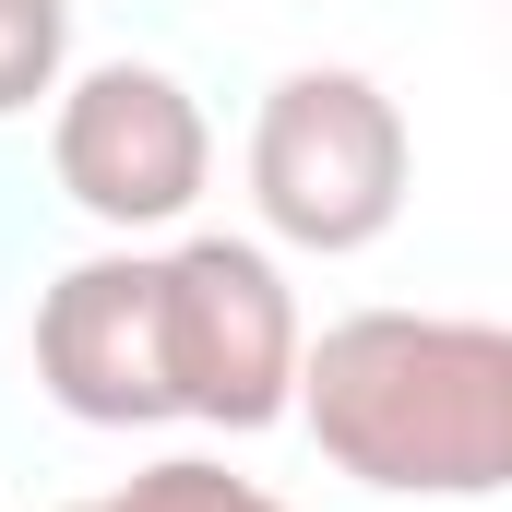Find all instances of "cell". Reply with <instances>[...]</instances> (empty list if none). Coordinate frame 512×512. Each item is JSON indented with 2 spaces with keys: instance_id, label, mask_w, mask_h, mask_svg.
I'll list each match as a JSON object with an SVG mask.
<instances>
[{
  "instance_id": "cell-1",
  "label": "cell",
  "mask_w": 512,
  "mask_h": 512,
  "mask_svg": "<svg viewBox=\"0 0 512 512\" xmlns=\"http://www.w3.org/2000/svg\"><path fill=\"white\" fill-rule=\"evenodd\" d=\"M310 441L393 501H489L512 477V334L465 310H346L298 346Z\"/></svg>"
},
{
  "instance_id": "cell-2",
  "label": "cell",
  "mask_w": 512,
  "mask_h": 512,
  "mask_svg": "<svg viewBox=\"0 0 512 512\" xmlns=\"http://www.w3.org/2000/svg\"><path fill=\"white\" fill-rule=\"evenodd\" d=\"M251 203L298 251H370L405 215V120L370 72H286L251 120Z\"/></svg>"
},
{
  "instance_id": "cell-3",
  "label": "cell",
  "mask_w": 512,
  "mask_h": 512,
  "mask_svg": "<svg viewBox=\"0 0 512 512\" xmlns=\"http://www.w3.org/2000/svg\"><path fill=\"white\" fill-rule=\"evenodd\" d=\"M167 310V405L203 429H262L298 393V298L251 239H179L155 262Z\"/></svg>"
},
{
  "instance_id": "cell-4",
  "label": "cell",
  "mask_w": 512,
  "mask_h": 512,
  "mask_svg": "<svg viewBox=\"0 0 512 512\" xmlns=\"http://www.w3.org/2000/svg\"><path fill=\"white\" fill-rule=\"evenodd\" d=\"M48 167H60V191H72L96 227H179V215L203 203L215 131H203V108H191L179 72L108 60V72H84V84L60 96Z\"/></svg>"
},
{
  "instance_id": "cell-5",
  "label": "cell",
  "mask_w": 512,
  "mask_h": 512,
  "mask_svg": "<svg viewBox=\"0 0 512 512\" xmlns=\"http://www.w3.org/2000/svg\"><path fill=\"white\" fill-rule=\"evenodd\" d=\"M36 382L60 393V417L84 429H155L167 405V310H155V262L96 251L36 298Z\"/></svg>"
},
{
  "instance_id": "cell-6",
  "label": "cell",
  "mask_w": 512,
  "mask_h": 512,
  "mask_svg": "<svg viewBox=\"0 0 512 512\" xmlns=\"http://www.w3.org/2000/svg\"><path fill=\"white\" fill-rule=\"evenodd\" d=\"M60 48H72V0H0V120L60 84Z\"/></svg>"
},
{
  "instance_id": "cell-7",
  "label": "cell",
  "mask_w": 512,
  "mask_h": 512,
  "mask_svg": "<svg viewBox=\"0 0 512 512\" xmlns=\"http://www.w3.org/2000/svg\"><path fill=\"white\" fill-rule=\"evenodd\" d=\"M108 512H286V501L251 489V477H227V465H203V453H167V465H143Z\"/></svg>"
},
{
  "instance_id": "cell-8",
  "label": "cell",
  "mask_w": 512,
  "mask_h": 512,
  "mask_svg": "<svg viewBox=\"0 0 512 512\" xmlns=\"http://www.w3.org/2000/svg\"><path fill=\"white\" fill-rule=\"evenodd\" d=\"M72 512H108V501H72Z\"/></svg>"
}]
</instances>
